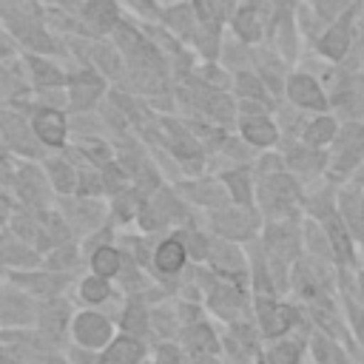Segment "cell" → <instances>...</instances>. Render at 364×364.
Instances as JSON below:
<instances>
[{
    "label": "cell",
    "mask_w": 364,
    "mask_h": 364,
    "mask_svg": "<svg viewBox=\"0 0 364 364\" xmlns=\"http://www.w3.org/2000/svg\"><path fill=\"white\" fill-rule=\"evenodd\" d=\"M364 156V128L358 122H350L341 128V134L336 136V154H333V165L338 171H350L358 165V159Z\"/></svg>",
    "instance_id": "obj_1"
},
{
    "label": "cell",
    "mask_w": 364,
    "mask_h": 364,
    "mask_svg": "<svg viewBox=\"0 0 364 364\" xmlns=\"http://www.w3.org/2000/svg\"><path fill=\"white\" fill-rule=\"evenodd\" d=\"M287 94H290V100H293L296 105H301V108H318V111L327 108V100H324V94H321V88L316 85L313 77H304V74L290 77Z\"/></svg>",
    "instance_id": "obj_2"
},
{
    "label": "cell",
    "mask_w": 364,
    "mask_h": 364,
    "mask_svg": "<svg viewBox=\"0 0 364 364\" xmlns=\"http://www.w3.org/2000/svg\"><path fill=\"white\" fill-rule=\"evenodd\" d=\"M324 233H327V242H330V250L336 253V259H341V262H353L355 259L350 228L338 216H324Z\"/></svg>",
    "instance_id": "obj_3"
},
{
    "label": "cell",
    "mask_w": 364,
    "mask_h": 364,
    "mask_svg": "<svg viewBox=\"0 0 364 364\" xmlns=\"http://www.w3.org/2000/svg\"><path fill=\"white\" fill-rule=\"evenodd\" d=\"M34 128H37V134H40L48 145H60L63 136H65V119H63V114H57V111H40L37 119H34Z\"/></svg>",
    "instance_id": "obj_4"
},
{
    "label": "cell",
    "mask_w": 364,
    "mask_h": 364,
    "mask_svg": "<svg viewBox=\"0 0 364 364\" xmlns=\"http://www.w3.org/2000/svg\"><path fill=\"white\" fill-rule=\"evenodd\" d=\"M77 338H80L82 344H91V347L102 344V341L108 338V324H105V318H102V316H80V321H77Z\"/></svg>",
    "instance_id": "obj_5"
},
{
    "label": "cell",
    "mask_w": 364,
    "mask_h": 364,
    "mask_svg": "<svg viewBox=\"0 0 364 364\" xmlns=\"http://www.w3.org/2000/svg\"><path fill=\"white\" fill-rule=\"evenodd\" d=\"M182 262H185V247H182V242L168 239L165 245H159V250H156V267H159V270L176 273V270L182 267Z\"/></svg>",
    "instance_id": "obj_6"
},
{
    "label": "cell",
    "mask_w": 364,
    "mask_h": 364,
    "mask_svg": "<svg viewBox=\"0 0 364 364\" xmlns=\"http://www.w3.org/2000/svg\"><path fill=\"white\" fill-rule=\"evenodd\" d=\"M347 46H350L347 23H338V26H333V28L327 31V37L321 40V51H324L327 57H341V54L347 51Z\"/></svg>",
    "instance_id": "obj_7"
},
{
    "label": "cell",
    "mask_w": 364,
    "mask_h": 364,
    "mask_svg": "<svg viewBox=\"0 0 364 364\" xmlns=\"http://www.w3.org/2000/svg\"><path fill=\"white\" fill-rule=\"evenodd\" d=\"M293 310L290 307H284V304H276L273 310H264V333L267 336H279V333H284L290 324H293Z\"/></svg>",
    "instance_id": "obj_8"
},
{
    "label": "cell",
    "mask_w": 364,
    "mask_h": 364,
    "mask_svg": "<svg viewBox=\"0 0 364 364\" xmlns=\"http://www.w3.org/2000/svg\"><path fill=\"white\" fill-rule=\"evenodd\" d=\"M304 139L310 145H324V142L336 139V122H333V117H318L316 122H310L304 128Z\"/></svg>",
    "instance_id": "obj_9"
},
{
    "label": "cell",
    "mask_w": 364,
    "mask_h": 364,
    "mask_svg": "<svg viewBox=\"0 0 364 364\" xmlns=\"http://www.w3.org/2000/svg\"><path fill=\"white\" fill-rule=\"evenodd\" d=\"M136 358H139V347H136V341L119 338V341L111 347V353L102 358V364H136Z\"/></svg>",
    "instance_id": "obj_10"
},
{
    "label": "cell",
    "mask_w": 364,
    "mask_h": 364,
    "mask_svg": "<svg viewBox=\"0 0 364 364\" xmlns=\"http://www.w3.org/2000/svg\"><path fill=\"white\" fill-rule=\"evenodd\" d=\"M245 136L253 145H270L276 139V128L267 119H250V122H245Z\"/></svg>",
    "instance_id": "obj_11"
},
{
    "label": "cell",
    "mask_w": 364,
    "mask_h": 364,
    "mask_svg": "<svg viewBox=\"0 0 364 364\" xmlns=\"http://www.w3.org/2000/svg\"><path fill=\"white\" fill-rule=\"evenodd\" d=\"M91 264H94V273H100V276H114V273H117V264H119V256H117L114 247H100V250L94 253Z\"/></svg>",
    "instance_id": "obj_12"
},
{
    "label": "cell",
    "mask_w": 364,
    "mask_h": 364,
    "mask_svg": "<svg viewBox=\"0 0 364 364\" xmlns=\"http://www.w3.org/2000/svg\"><path fill=\"white\" fill-rule=\"evenodd\" d=\"M88 17L97 23V26H111L114 23V3L111 0H91L88 6Z\"/></svg>",
    "instance_id": "obj_13"
},
{
    "label": "cell",
    "mask_w": 364,
    "mask_h": 364,
    "mask_svg": "<svg viewBox=\"0 0 364 364\" xmlns=\"http://www.w3.org/2000/svg\"><path fill=\"white\" fill-rule=\"evenodd\" d=\"M344 97H347V108L355 111V114H361V111H364V80L355 77V80L350 82V88L344 91Z\"/></svg>",
    "instance_id": "obj_14"
},
{
    "label": "cell",
    "mask_w": 364,
    "mask_h": 364,
    "mask_svg": "<svg viewBox=\"0 0 364 364\" xmlns=\"http://www.w3.org/2000/svg\"><path fill=\"white\" fill-rule=\"evenodd\" d=\"M299 361V344H279L270 350V364H296Z\"/></svg>",
    "instance_id": "obj_15"
},
{
    "label": "cell",
    "mask_w": 364,
    "mask_h": 364,
    "mask_svg": "<svg viewBox=\"0 0 364 364\" xmlns=\"http://www.w3.org/2000/svg\"><path fill=\"white\" fill-rule=\"evenodd\" d=\"M236 28H239V34H242L245 40H253V37L259 34V26H256V11H253V9H245V11L239 14V20H236Z\"/></svg>",
    "instance_id": "obj_16"
},
{
    "label": "cell",
    "mask_w": 364,
    "mask_h": 364,
    "mask_svg": "<svg viewBox=\"0 0 364 364\" xmlns=\"http://www.w3.org/2000/svg\"><path fill=\"white\" fill-rule=\"evenodd\" d=\"M82 296H85L88 301H102V299L108 296V287H105L100 279H88V282L82 284Z\"/></svg>",
    "instance_id": "obj_17"
},
{
    "label": "cell",
    "mask_w": 364,
    "mask_h": 364,
    "mask_svg": "<svg viewBox=\"0 0 364 364\" xmlns=\"http://www.w3.org/2000/svg\"><path fill=\"white\" fill-rule=\"evenodd\" d=\"M228 182H230V188H233V193H236V199H239V202H247V199H250V193H247V185H245V176H242V173H230V176H228Z\"/></svg>",
    "instance_id": "obj_18"
},
{
    "label": "cell",
    "mask_w": 364,
    "mask_h": 364,
    "mask_svg": "<svg viewBox=\"0 0 364 364\" xmlns=\"http://www.w3.org/2000/svg\"><path fill=\"white\" fill-rule=\"evenodd\" d=\"M37 77H40L43 82H46V80H48V82H57V80H60V74L48 71V65H37Z\"/></svg>",
    "instance_id": "obj_19"
},
{
    "label": "cell",
    "mask_w": 364,
    "mask_h": 364,
    "mask_svg": "<svg viewBox=\"0 0 364 364\" xmlns=\"http://www.w3.org/2000/svg\"><path fill=\"white\" fill-rule=\"evenodd\" d=\"M162 364H176V353L165 347V350H162Z\"/></svg>",
    "instance_id": "obj_20"
},
{
    "label": "cell",
    "mask_w": 364,
    "mask_h": 364,
    "mask_svg": "<svg viewBox=\"0 0 364 364\" xmlns=\"http://www.w3.org/2000/svg\"><path fill=\"white\" fill-rule=\"evenodd\" d=\"M361 296H364V273H361Z\"/></svg>",
    "instance_id": "obj_21"
}]
</instances>
